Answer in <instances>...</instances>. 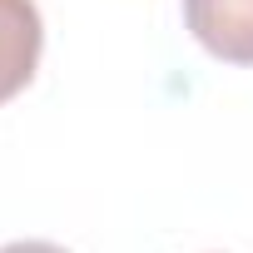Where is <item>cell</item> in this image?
Instances as JSON below:
<instances>
[{
  "label": "cell",
  "mask_w": 253,
  "mask_h": 253,
  "mask_svg": "<svg viewBox=\"0 0 253 253\" xmlns=\"http://www.w3.org/2000/svg\"><path fill=\"white\" fill-rule=\"evenodd\" d=\"M184 20L209 55L253 65V0H184Z\"/></svg>",
  "instance_id": "1"
},
{
  "label": "cell",
  "mask_w": 253,
  "mask_h": 253,
  "mask_svg": "<svg viewBox=\"0 0 253 253\" xmlns=\"http://www.w3.org/2000/svg\"><path fill=\"white\" fill-rule=\"evenodd\" d=\"M40 45H45V25L35 0H0V104L15 99L35 80Z\"/></svg>",
  "instance_id": "2"
},
{
  "label": "cell",
  "mask_w": 253,
  "mask_h": 253,
  "mask_svg": "<svg viewBox=\"0 0 253 253\" xmlns=\"http://www.w3.org/2000/svg\"><path fill=\"white\" fill-rule=\"evenodd\" d=\"M0 253H65L60 243H40V238H25V243H5Z\"/></svg>",
  "instance_id": "3"
}]
</instances>
